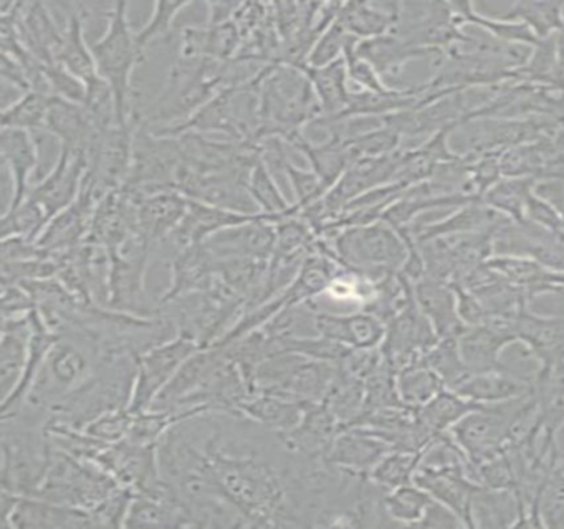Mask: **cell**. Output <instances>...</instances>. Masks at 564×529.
Wrapping results in <instances>:
<instances>
[{"instance_id": "obj_1", "label": "cell", "mask_w": 564, "mask_h": 529, "mask_svg": "<svg viewBox=\"0 0 564 529\" xmlns=\"http://www.w3.org/2000/svg\"><path fill=\"white\" fill-rule=\"evenodd\" d=\"M259 78V142L267 138H280L286 142L322 118L318 96L308 75L300 66L270 63L260 69Z\"/></svg>"}, {"instance_id": "obj_2", "label": "cell", "mask_w": 564, "mask_h": 529, "mask_svg": "<svg viewBox=\"0 0 564 529\" xmlns=\"http://www.w3.org/2000/svg\"><path fill=\"white\" fill-rule=\"evenodd\" d=\"M137 374L138 357L128 354L105 357L90 379L52 407L47 423L85 430L104 413L128 409Z\"/></svg>"}, {"instance_id": "obj_3", "label": "cell", "mask_w": 564, "mask_h": 529, "mask_svg": "<svg viewBox=\"0 0 564 529\" xmlns=\"http://www.w3.org/2000/svg\"><path fill=\"white\" fill-rule=\"evenodd\" d=\"M326 240L343 267L372 281L399 273L409 257L408 245L384 220L343 228Z\"/></svg>"}, {"instance_id": "obj_4", "label": "cell", "mask_w": 564, "mask_h": 529, "mask_svg": "<svg viewBox=\"0 0 564 529\" xmlns=\"http://www.w3.org/2000/svg\"><path fill=\"white\" fill-rule=\"evenodd\" d=\"M98 75L113 89L117 101L118 125L130 121L131 75L134 66L143 62L144 52L138 46L137 33L128 20V3H115L104 36L90 43Z\"/></svg>"}, {"instance_id": "obj_5", "label": "cell", "mask_w": 564, "mask_h": 529, "mask_svg": "<svg viewBox=\"0 0 564 529\" xmlns=\"http://www.w3.org/2000/svg\"><path fill=\"white\" fill-rule=\"evenodd\" d=\"M120 488L123 486L95 460L77 458L52 443L47 475L37 496L91 511Z\"/></svg>"}, {"instance_id": "obj_6", "label": "cell", "mask_w": 564, "mask_h": 529, "mask_svg": "<svg viewBox=\"0 0 564 529\" xmlns=\"http://www.w3.org/2000/svg\"><path fill=\"white\" fill-rule=\"evenodd\" d=\"M51 450L45 427L2 420V489L19 496H37L47 475Z\"/></svg>"}, {"instance_id": "obj_7", "label": "cell", "mask_w": 564, "mask_h": 529, "mask_svg": "<svg viewBox=\"0 0 564 529\" xmlns=\"http://www.w3.org/2000/svg\"><path fill=\"white\" fill-rule=\"evenodd\" d=\"M530 393L508 402L480 406L452 427L448 435L460 446L470 466L507 449L518 410Z\"/></svg>"}, {"instance_id": "obj_8", "label": "cell", "mask_w": 564, "mask_h": 529, "mask_svg": "<svg viewBox=\"0 0 564 529\" xmlns=\"http://www.w3.org/2000/svg\"><path fill=\"white\" fill-rule=\"evenodd\" d=\"M134 126L115 125L98 132L88 151V169L84 179L85 191L100 202L111 192L120 191L130 177L133 162Z\"/></svg>"}, {"instance_id": "obj_9", "label": "cell", "mask_w": 564, "mask_h": 529, "mask_svg": "<svg viewBox=\"0 0 564 529\" xmlns=\"http://www.w3.org/2000/svg\"><path fill=\"white\" fill-rule=\"evenodd\" d=\"M203 349L196 341L177 334L173 339L147 350L138 357L137 382L128 409L138 415L151 409L161 390L167 386L174 374L193 356Z\"/></svg>"}, {"instance_id": "obj_10", "label": "cell", "mask_w": 564, "mask_h": 529, "mask_svg": "<svg viewBox=\"0 0 564 529\" xmlns=\"http://www.w3.org/2000/svg\"><path fill=\"white\" fill-rule=\"evenodd\" d=\"M2 529L91 528L94 515L88 509L58 505L39 496H19L2 489L0 498Z\"/></svg>"}, {"instance_id": "obj_11", "label": "cell", "mask_w": 564, "mask_h": 529, "mask_svg": "<svg viewBox=\"0 0 564 529\" xmlns=\"http://www.w3.org/2000/svg\"><path fill=\"white\" fill-rule=\"evenodd\" d=\"M87 169L88 154H77L61 145V154L54 169L37 185H32L29 201L35 202L45 212L48 220H52L80 197Z\"/></svg>"}, {"instance_id": "obj_12", "label": "cell", "mask_w": 564, "mask_h": 529, "mask_svg": "<svg viewBox=\"0 0 564 529\" xmlns=\"http://www.w3.org/2000/svg\"><path fill=\"white\" fill-rule=\"evenodd\" d=\"M95 462L131 493L143 492L160 482L158 443L143 445L130 439L110 443Z\"/></svg>"}, {"instance_id": "obj_13", "label": "cell", "mask_w": 564, "mask_h": 529, "mask_svg": "<svg viewBox=\"0 0 564 529\" xmlns=\"http://www.w3.org/2000/svg\"><path fill=\"white\" fill-rule=\"evenodd\" d=\"M282 218L263 214L257 220L224 228L210 235L204 247L216 260L226 258H257L270 260L276 245V222Z\"/></svg>"}, {"instance_id": "obj_14", "label": "cell", "mask_w": 564, "mask_h": 529, "mask_svg": "<svg viewBox=\"0 0 564 529\" xmlns=\"http://www.w3.org/2000/svg\"><path fill=\"white\" fill-rule=\"evenodd\" d=\"M457 343L468 374L507 369L500 356L508 344L517 343L513 316H490L484 324L465 327Z\"/></svg>"}, {"instance_id": "obj_15", "label": "cell", "mask_w": 564, "mask_h": 529, "mask_svg": "<svg viewBox=\"0 0 564 529\" xmlns=\"http://www.w3.org/2000/svg\"><path fill=\"white\" fill-rule=\"evenodd\" d=\"M513 333L541 366L564 364V316H541L527 304L513 316Z\"/></svg>"}, {"instance_id": "obj_16", "label": "cell", "mask_w": 564, "mask_h": 529, "mask_svg": "<svg viewBox=\"0 0 564 529\" xmlns=\"http://www.w3.org/2000/svg\"><path fill=\"white\" fill-rule=\"evenodd\" d=\"M310 304V303H308ZM316 333L351 349H378L388 333L384 321L368 311L335 314L315 307Z\"/></svg>"}, {"instance_id": "obj_17", "label": "cell", "mask_w": 564, "mask_h": 529, "mask_svg": "<svg viewBox=\"0 0 564 529\" xmlns=\"http://www.w3.org/2000/svg\"><path fill=\"white\" fill-rule=\"evenodd\" d=\"M531 380L541 432V452L546 455L556 453V435L564 425V364L541 366Z\"/></svg>"}, {"instance_id": "obj_18", "label": "cell", "mask_w": 564, "mask_h": 529, "mask_svg": "<svg viewBox=\"0 0 564 529\" xmlns=\"http://www.w3.org/2000/svg\"><path fill=\"white\" fill-rule=\"evenodd\" d=\"M0 149L6 168L11 174L12 198L6 212L15 210L31 194V179L39 168V139L34 132L24 129H2Z\"/></svg>"}, {"instance_id": "obj_19", "label": "cell", "mask_w": 564, "mask_h": 529, "mask_svg": "<svg viewBox=\"0 0 564 529\" xmlns=\"http://www.w3.org/2000/svg\"><path fill=\"white\" fill-rule=\"evenodd\" d=\"M339 432L341 423L325 403L306 402L299 425L280 435L293 452L308 458H326Z\"/></svg>"}, {"instance_id": "obj_20", "label": "cell", "mask_w": 564, "mask_h": 529, "mask_svg": "<svg viewBox=\"0 0 564 529\" xmlns=\"http://www.w3.org/2000/svg\"><path fill=\"white\" fill-rule=\"evenodd\" d=\"M262 215L263 212L257 215L237 214V212L223 210V208L213 207V205L191 201L189 198L186 214L181 218L177 227L171 231L166 241L171 247H174L177 253V251L186 250V248L194 247V245L204 244L210 235L217 234L224 228L257 220Z\"/></svg>"}, {"instance_id": "obj_21", "label": "cell", "mask_w": 564, "mask_h": 529, "mask_svg": "<svg viewBox=\"0 0 564 529\" xmlns=\"http://www.w3.org/2000/svg\"><path fill=\"white\" fill-rule=\"evenodd\" d=\"M18 33L25 48L44 65L57 63L64 42V26L58 25L51 6L45 2H21Z\"/></svg>"}, {"instance_id": "obj_22", "label": "cell", "mask_w": 564, "mask_h": 529, "mask_svg": "<svg viewBox=\"0 0 564 529\" xmlns=\"http://www.w3.org/2000/svg\"><path fill=\"white\" fill-rule=\"evenodd\" d=\"M414 298L438 339L458 337L464 333L467 326L458 316L457 294L448 281L424 274L414 283Z\"/></svg>"}, {"instance_id": "obj_23", "label": "cell", "mask_w": 564, "mask_h": 529, "mask_svg": "<svg viewBox=\"0 0 564 529\" xmlns=\"http://www.w3.org/2000/svg\"><path fill=\"white\" fill-rule=\"evenodd\" d=\"M391 450H394L391 443L371 430L365 427H348L336 436L326 460L348 472L369 475Z\"/></svg>"}, {"instance_id": "obj_24", "label": "cell", "mask_w": 564, "mask_h": 529, "mask_svg": "<svg viewBox=\"0 0 564 529\" xmlns=\"http://www.w3.org/2000/svg\"><path fill=\"white\" fill-rule=\"evenodd\" d=\"M32 311L22 316L4 317L2 344H0L2 400L8 399L18 389L29 364L32 333H34Z\"/></svg>"}, {"instance_id": "obj_25", "label": "cell", "mask_w": 564, "mask_h": 529, "mask_svg": "<svg viewBox=\"0 0 564 529\" xmlns=\"http://www.w3.org/2000/svg\"><path fill=\"white\" fill-rule=\"evenodd\" d=\"M131 194L138 205V227H140L141 237L151 247L170 237L171 231L177 227L181 218L186 214L187 204H189V198L177 191H163L150 195H138L134 192Z\"/></svg>"}, {"instance_id": "obj_26", "label": "cell", "mask_w": 564, "mask_h": 529, "mask_svg": "<svg viewBox=\"0 0 564 529\" xmlns=\"http://www.w3.org/2000/svg\"><path fill=\"white\" fill-rule=\"evenodd\" d=\"M216 277V258L203 244L177 251L171 264V287L161 298L160 304L194 291L209 290Z\"/></svg>"}, {"instance_id": "obj_27", "label": "cell", "mask_w": 564, "mask_h": 529, "mask_svg": "<svg viewBox=\"0 0 564 529\" xmlns=\"http://www.w3.org/2000/svg\"><path fill=\"white\" fill-rule=\"evenodd\" d=\"M356 53L375 66L376 72L379 73L386 85H388V79L398 78L404 72L405 65L412 60L425 58V56L431 55H444V53L435 52V50L411 45L399 36L392 35V33L376 36V39L359 40L356 43Z\"/></svg>"}, {"instance_id": "obj_28", "label": "cell", "mask_w": 564, "mask_h": 529, "mask_svg": "<svg viewBox=\"0 0 564 529\" xmlns=\"http://www.w3.org/2000/svg\"><path fill=\"white\" fill-rule=\"evenodd\" d=\"M452 390L471 402L491 406L528 396L533 390V380L521 379L508 369L487 370L468 374Z\"/></svg>"}, {"instance_id": "obj_29", "label": "cell", "mask_w": 564, "mask_h": 529, "mask_svg": "<svg viewBox=\"0 0 564 529\" xmlns=\"http://www.w3.org/2000/svg\"><path fill=\"white\" fill-rule=\"evenodd\" d=\"M505 215L498 214L481 201L460 205L454 214L447 215L434 224L424 225L414 235L417 244L434 240V238L448 237V235L477 234V231L498 230L510 224Z\"/></svg>"}, {"instance_id": "obj_30", "label": "cell", "mask_w": 564, "mask_h": 529, "mask_svg": "<svg viewBox=\"0 0 564 529\" xmlns=\"http://www.w3.org/2000/svg\"><path fill=\"white\" fill-rule=\"evenodd\" d=\"M58 7L67 12V19H65L64 42L58 50L57 63L88 85L100 75L91 55L90 43L85 40V17L80 10V3H58Z\"/></svg>"}, {"instance_id": "obj_31", "label": "cell", "mask_w": 564, "mask_h": 529, "mask_svg": "<svg viewBox=\"0 0 564 529\" xmlns=\"http://www.w3.org/2000/svg\"><path fill=\"white\" fill-rule=\"evenodd\" d=\"M401 2H345L338 20L358 40L388 35L398 25Z\"/></svg>"}, {"instance_id": "obj_32", "label": "cell", "mask_w": 564, "mask_h": 529, "mask_svg": "<svg viewBox=\"0 0 564 529\" xmlns=\"http://www.w3.org/2000/svg\"><path fill=\"white\" fill-rule=\"evenodd\" d=\"M308 75L319 105H322V118L336 119L348 108L351 89L348 88V68H346L345 58L338 62L329 63L319 68L303 65L300 66Z\"/></svg>"}, {"instance_id": "obj_33", "label": "cell", "mask_w": 564, "mask_h": 529, "mask_svg": "<svg viewBox=\"0 0 564 529\" xmlns=\"http://www.w3.org/2000/svg\"><path fill=\"white\" fill-rule=\"evenodd\" d=\"M303 410L305 403L272 392H256L240 406V413L275 432L295 429Z\"/></svg>"}, {"instance_id": "obj_34", "label": "cell", "mask_w": 564, "mask_h": 529, "mask_svg": "<svg viewBox=\"0 0 564 529\" xmlns=\"http://www.w3.org/2000/svg\"><path fill=\"white\" fill-rule=\"evenodd\" d=\"M395 384H398L401 402L409 409L415 410L421 409L442 390L447 389L444 379L425 363L424 354L395 370Z\"/></svg>"}, {"instance_id": "obj_35", "label": "cell", "mask_w": 564, "mask_h": 529, "mask_svg": "<svg viewBox=\"0 0 564 529\" xmlns=\"http://www.w3.org/2000/svg\"><path fill=\"white\" fill-rule=\"evenodd\" d=\"M500 19L523 23L538 39L546 40L564 30V3L521 0L514 2Z\"/></svg>"}, {"instance_id": "obj_36", "label": "cell", "mask_w": 564, "mask_h": 529, "mask_svg": "<svg viewBox=\"0 0 564 529\" xmlns=\"http://www.w3.org/2000/svg\"><path fill=\"white\" fill-rule=\"evenodd\" d=\"M484 403L471 402L460 393L452 389L442 390L431 402L417 409L419 420L422 425L434 436L451 432L452 427L464 419L471 410L478 409Z\"/></svg>"}, {"instance_id": "obj_37", "label": "cell", "mask_w": 564, "mask_h": 529, "mask_svg": "<svg viewBox=\"0 0 564 529\" xmlns=\"http://www.w3.org/2000/svg\"><path fill=\"white\" fill-rule=\"evenodd\" d=\"M536 185L538 181L533 177H501L481 195V202L508 220L521 224L528 198L536 191Z\"/></svg>"}, {"instance_id": "obj_38", "label": "cell", "mask_w": 564, "mask_h": 529, "mask_svg": "<svg viewBox=\"0 0 564 529\" xmlns=\"http://www.w3.org/2000/svg\"><path fill=\"white\" fill-rule=\"evenodd\" d=\"M365 380L346 373L339 366L338 374H336L332 387L326 392L323 403L339 420L343 430L361 415L362 410H365Z\"/></svg>"}, {"instance_id": "obj_39", "label": "cell", "mask_w": 564, "mask_h": 529, "mask_svg": "<svg viewBox=\"0 0 564 529\" xmlns=\"http://www.w3.org/2000/svg\"><path fill=\"white\" fill-rule=\"evenodd\" d=\"M434 498L417 483L386 492L384 505L389 518L394 525L421 526L422 519L427 515Z\"/></svg>"}, {"instance_id": "obj_40", "label": "cell", "mask_w": 564, "mask_h": 529, "mask_svg": "<svg viewBox=\"0 0 564 529\" xmlns=\"http://www.w3.org/2000/svg\"><path fill=\"white\" fill-rule=\"evenodd\" d=\"M55 96L42 91H28L2 112V129H24L29 132L45 131L48 112Z\"/></svg>"}, {"instance_id": "obj_41", "label": "cell", "mask_w": 564, "mask_h": 529, "mask_svg": "<svg viewBox=\"0 0 564 529\" xmlns=\"http://www.w3.org/2000/svg\"><path fill=\"white\" fill-rule=\"evenodd\" d=\"M422 452L394 449L378 463L369 473V478L382 489L398 488L414 482L415 473L421 465Z\"/></svg>"}, {"instance_id": "obj_42", "label": "cell", "mask_w": 564, "mask_h": 529, "mask_svg": "<svg viewBox=\"0 0 564 529\" xmlns=\"http://www.w3.org/2000/svg\"><path fill=\"white\" fill-rule=\"evenodd\" d=\"M249 191L263 214L275 215L279 218L299 214V208L289 204L285 195L276 185L269 165L263 161H260L250 174Z\"/></svg>"}, {"instance_id": "obj_43", "label": "cell", "mask_w": 564, "mask_h": 529, "mask_svg": "<svg viewBox=\"0 0 564 529\" xmlns=\"http://www.w3.org/2000/svg\"><path fill=\"white\" fill-rule=\"evenodd\" d=\"M543 528L564 529V469L561 465L551 473L538 501Z\"/></svg>"}, {"instance_id": "obj_44", "label": "cell", "mask_w": 564, "mask_h": 529, "mask_svg": "<svg viewBox=\"0 0 564 529\" xmlns=\"http://www.w3.org/2000/svg\"><path fill=\"white\" fill-rule=\"evenodd\" d=\"M355 36L349 35L346 32L345 26L341 25L338 19L325 30L318 42L313 46L310 52L308 62L306 65L313 66V68H319V66L329 65V63L338 62L345 56L346 48L349 43L355 42Z\"/></svg>"}, {"instance_id": "obj_45", "label": "cell", "mask_w": 564, "mask_h": 529, "mask_svg": "<svg viewBox=\"0 0 564 529\" xmlns=\"http://www.w3.org/2000/svg\"><path fill=\"white\" fill-rule=\"evenodd\" d=\"M280 171L285 172L286 177L290 179V184H292L296 198L293 205L299 208V212L318 202L329 191L325 182L315 172L303 171V169L296 168L295 164L290 162V159L283 161V164L280 165Z\"/></svg>"}, {"instance_id": "obj_46", "label": "cell", "mask_w": 564, "mask_h": 529, "mask_svg": "<svg viewBox=\"0 0 564 529\" xmlns=\"http://www.w3.org/2000/svg\"><path fill=\"white\" fill-rule=\"evenodd\" d=\"M191 2H156L154 3L153 15L143 29L137 32L138 46L147 50L158 39H164L173 30L174 19L180 15L181 10L187 9Z\"/></svg>"}, {"instance_id": "obj_47", "label": "cell", "mask_w": 564, "mask_h": 529, "mask_svg": "<svg viewBox=\"0 0 564 529\" xmlns=\"http://www.w3.org/2000/svg\"><path fill=\"white\" fill-rule=\"evenodd\" d=\"M134 417L130 409L111 410L95 419L85 430L101 442L117 443L130 435Z\"/></svg>"}, {"instance_id": "obj_48", "label": "cell", "mask_w": 564, "mask_h": 529, "mask_svg": "<svg viewBox=\"0 0 564 529\" xmlns=\"http://www.w3.org/2000/svg\"><path fill=\"white\" fill-rule=\"evenodd\" d=\"M359 40H355V42L349 43L348 48H346L345 58L346 68H348V76L351 82H355L362 91H372V93H386L389 89H392L391 86L386 85L382 82L379 73L376 72L375 66L371 63L366 62L365 58L356 53V43Z\"/></svg>"}, {"instance_id": "obj_49", "label": "cell", "mask_w": 564, "mask_h": 529, "mask_svg": "<svg viewBox=\"0 0 564 529\" xmlns=\"http://www.w3.org/2000/svg\"><path fill=\"white\" fill-rule=\"evenodd\" d=\"M561 468H563V469H564V462H563V463H561Z\"/></svg>"}]
</instances>
